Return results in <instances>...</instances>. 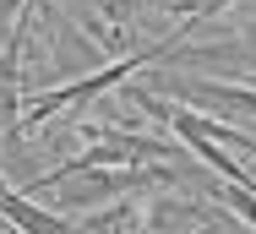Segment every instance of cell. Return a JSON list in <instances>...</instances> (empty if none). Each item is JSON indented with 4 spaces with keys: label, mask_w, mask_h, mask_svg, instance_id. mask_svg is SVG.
Segmentation results:
<instances>
[{
    "label": "cell",
    "mask_w": 256,
    "mask_h": 234,
    "mask_svg": "<svg viewBox=\"0 0 256 234\" xmlns=\"http://www.w3.org/2000/svg\"><path fill=\"white\" fill-rule=\"evenodd\" d=\"M131 6H169V0H131Z\"/></svg>",
    "instance_id": "obj_3"
},
{
    "label": "cell",
    "mask_w": 256,
    "mask_h": 234,
    "mask_svg": "<svg viewBox=\"0 0 256 234\" xmlns=\"http://www.w3.org/2000/svg\"><path fill=\"white\" fill-rule=\"evenodd\" d=\"M164 88H169V93H180V98H196V104H207V109H234V114H256V93L234 88V82H207V76H169Z\"/></svg>",
    "instance_id": "obj_1"
},
{
    "label": "cell",
    "mask_w": 256,
    "mask_h": 234,
    "mask_svg": "<svg viewBox=\"0 0 256 234\" xmlns=\"http://www.w3.org/2000/svg\"><path fill=\"white\" fill-rule=\"evenodd\" d=\"M11 6H16V0H11Z\"/></svg>",
    "instance_id": "obj_4"
},
{
    "label": "cell",
    "mask_w": 256,
    "mask_h": 234,
    "mask_svg": "<svg viewBox=\"0 0 256 234\" xmlns=\"http://www.w3.org/2000/svg\"><path fill=\"white\" fill-rule=\"evenodd\" d=\"M0 218H6L11 229H22V234H71L66 218H54L50 207H38V196L11 190L6 180H0Z\"/></svg>",
    "instance_id": "obj_2"
}]
</instances>
